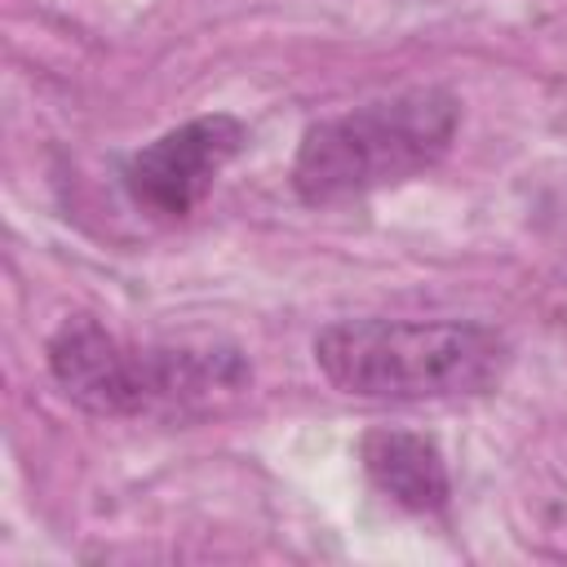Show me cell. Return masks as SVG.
I'll return each mask as SVG.
<instances>
[{
    "label": "cell",
    "mask_w": 567,
    "mask_h": 567,
    "mask_svg": "<svg viewBox=\"0 0 567 567\" xmlns=\"http://www.w3.org/2000/svg\"><path fill=\"white\" fill-rule=\"evenodd\" d=\"M461 124V102L447 89H408L328 115L301 133L292 155V190L301 204L328 208L381 186H399L434 168Z\"/></svg>",
    "instance_id": "obj_3"
},
{
    "label": "cell",
    "mask_w": 567,
    "mask_h": 567,
    "mask_svg": "<svg viewBox=\"0 0 567 567\" xmlns=\"http://www.w3.org/2000/svg\"><path fill=\"white\" fill-rule=\"evenodd\" d=\"M244 142H248L244 120H235L226 111L195 115V120L159 133L155 142H146L128 159L124 186H128L133 204L142 213H151L155 221H182L208 195L213 177L244 151Z\"/></svg>",
    "instance_id": "obj_4"
},
{
    "label": "cell",
    "mask_w": 567,
    "mask_h": 567,
    "mask_svg": "<svg viewBox=\"0 0 567 567\" xmlns=\"http://www.w3.org/2000/svg\"><path fill=\"white\" fill-rule=\"evenodd\" d=\"M359 461L368 483L399 509L434 514L452 496V478L439 443L416 430H368L359 443Z\"/></svg>",
    "instance_id": "obj_5"
},
{
    "label": "cell",
    "mask_w": 567,
    "mask_h": 567,
    "mask_svg": "<svg viewBox=\"0 0 567 567\" xmlns=\"http://www.w3.org/2000/svg\"><path fill=\"white\" fill-rule=\"evenodd\" d=\"M49 377L89 416H195L248 390L235 346H128L93 315H71L44 346Z\"/></svg>",
    "instance_id": "obj_1"
},
{
    "label": "cell",
    "mask_w": 567,
    "mask_h": 567,
    "mask_svg": "<svg viewBox=\"0 0 567 567\" xmlns=\"http://www.w3.org/2000/svg\"><path fill=\"white\" fill-rule=\"evenodd\" d=\"M315 363L350 399L434 403L496 385L509 346L461 319H337L315 337Z\"/></svg>",
    "instance_id": "obj_2"
}]
</instances>
